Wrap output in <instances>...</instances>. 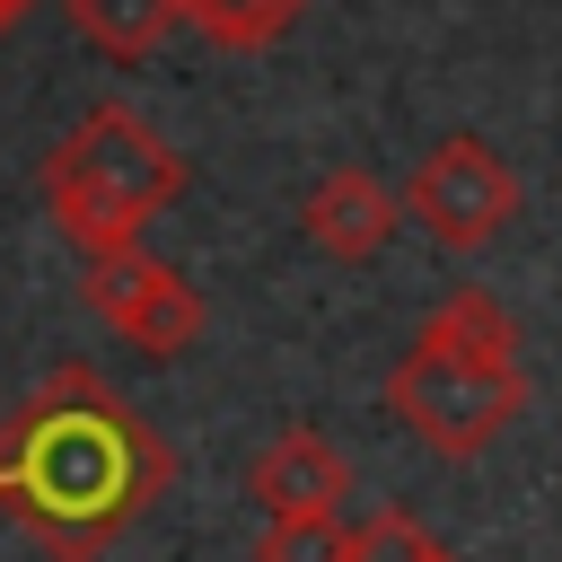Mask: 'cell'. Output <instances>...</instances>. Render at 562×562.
Segmentation results:
<instances>
[{
    "mask_svg": "<svg viewBox=\"0 0 562 562\" xmlns=\"http://www.w3.org/2000/svg\"><path fill=\"white\" fill-rule=\"evenodd\" d=\"M246 501H255L263 518H342V501H351V457H342L325 430L290 422V430H272V439L255 448Z\"/></svg>",
    "mask_w": 562,
    "mask_h": 562,
    "instance_id": "obj_6",
    "label": "cell"
},
{
    "mask_svg": "<svg viewBox=\"0 0 562 562\" xmlns=\"http://www.w3.org/2000/svg\"><path fill=\"white\" fill-rule=\"evenodd\" d=\"M61 9H70V35L105 61H149L176 35V0H61Z\"/></svg>",
    "mask_w": 562,
    "mask_h": 562,
    "instance_id": "obj_8",
    "label": "cell"
},
{
    "mask_svg": "<svg viewBox=\"0 0 562 562\" xmlns=\"http://www.w3.org/2000/svg\"><path fill=\"white\" fill-rule=\"evenodd\" d=\"M79 299H88V316H97L105 334H123V342H132V351H149V360H184V351L202 342V325H211L202 290H193L176 263H158L149 246L88 255Z\"/></svg>",
    "mask_w": 562,
    "mask_h": 562,
    "instance_id": "obj_5",
    "label": "cell"
},
{
    "mask_svg": "<svg viewBox=\"0 0 562 562\" xmlns=\"http://www.w3.org/2000/svg\"><path fill=\"white\" fill-rule=\"evenodd\" d=\"M386 413L448 465L483 457L518 413H527V360H518V325L492 290H448L422 334L404 342V360L386 369Z\"/></svg>",
    "mask_w": 562,
    "mask_h": 562,
    "instance_id": "obj_2",
    "label": "cell"
},
{
    "mask_svg": "<svg viewBox=\"0 0 562 562\" xmlns=\"http://www.w3.org/2000/svg\"><path fill=\"white\" fill-rule=\"evenodd\" d=\"M35 184H44L53 228H61V237L79 246V263H88V255L140 246L149 220L176 211V193L193 184V167L176 158V140H167L149 114H132V105L105 97V105H88V114L44 149Z\"/></svg>",
    "mask_w": 562,
    "mask_h": 562,
    "instance_id": "obj_3",
    "label": "cell"
},
{
    "mask_svg": "<svg viewBox=\"0 0 562 562\" xmlns=\"http://www.w3.org/2000/svg\"><path fill=\"white\" fill-rule=\"evenodd\" d=\"M299 18H307V0H176V26H193L220 53H272Z\"/></svg>",
    "mask_w": 562,
    "mask_h": 562,
    "instance_id": "obj_9",
    "label": "cell"
},
{
    "mask_svg": "<svg viewBox=\"0 0 562 562\" xmlns=\"http://www.w3.org/2000/svg\"><path fill=\"white\" fill-rule=\"evenodd\" d=\"M167 483V430L79 360L0 422V518L35 536L44 562H105V544H123Z\"/></svg>",
    "mask_w": 562,
    "mask_h": 562,
    "instance_id": "obj_1",
    "label": "cell"
},
{
    "mask_svg": "<svg viewBox=\"0 0 562 562\" xmlns=\"http://www.w3.org/2000/svg\"><path fill=\"white\" fill-rule=\"evenodd\" d=\"M351 562H457L413 509H378V518H360L351 527Z\"/></svg>",
    "mask_w": 562,
    "mask_h": 562,
    "instance_id": "obj_11",
    "label": "cell"
},
{
    "mask_svg": "<svg viewBox=\"0 0 562 562\" xmlns=\"http://www.w3.org/2000/svg\"><path fill=\"white\" fill-rule=\"evenodd\" d=\"M26 9H35V0H0V44H9L18 26H26Z\"/></svg>",
    "mask_w": 562,
    "mask_h": 562,
    "instance_id": "obj_12",
    "label": "cell"
},
{
    "mask_svg": "<svg viewBox=\"0 0 562 562\" xmlns=\"http://www.w3.org/2000/svg\"><path fill=\"white\" fill-rule=\"evenodd\" d=\"M255 562H351V518H263Z\"/></svg>",
    "mask_w": 562,
    "mask_h": 562,
    "instance_id": "obj_10",
    "label": "cell"
},
{
    "mask_svg": "<svg viewBox=\"0 0 562 562\" xmlns=\"http://www.w3.org/2000/svg\"><path fill=\"white\" fill-rule=\"evenodd\" d=\"M395 202H404V220H422L448 255H474V246H492V237L518 220V167H509L492 140L448 132L439 149L413 158V176L395 184Z\"/></svg>",
    "mask_w": 562,
    "mask_h": 562,
    "instance_id": "obj_4",
    "label": "cell"
},
{
    "mask_svg": "<svg viewBox=\"0 0 562 562\" xmlns=\"http://www.w3.org/2000/svg\"><path fill=\"white\" fill-rule=\"evenodd\" d=\"M299 228H307V246L334 255V263H378L386 237L404 228V202H395V184L369 176V167H325V176L307 184V202H299Z\"/></svg>",
    "mask_w": 562,
    "mask_h": 562,
    "instance_id": "obj_7",
    "label": "cell"
}]
</instances>
